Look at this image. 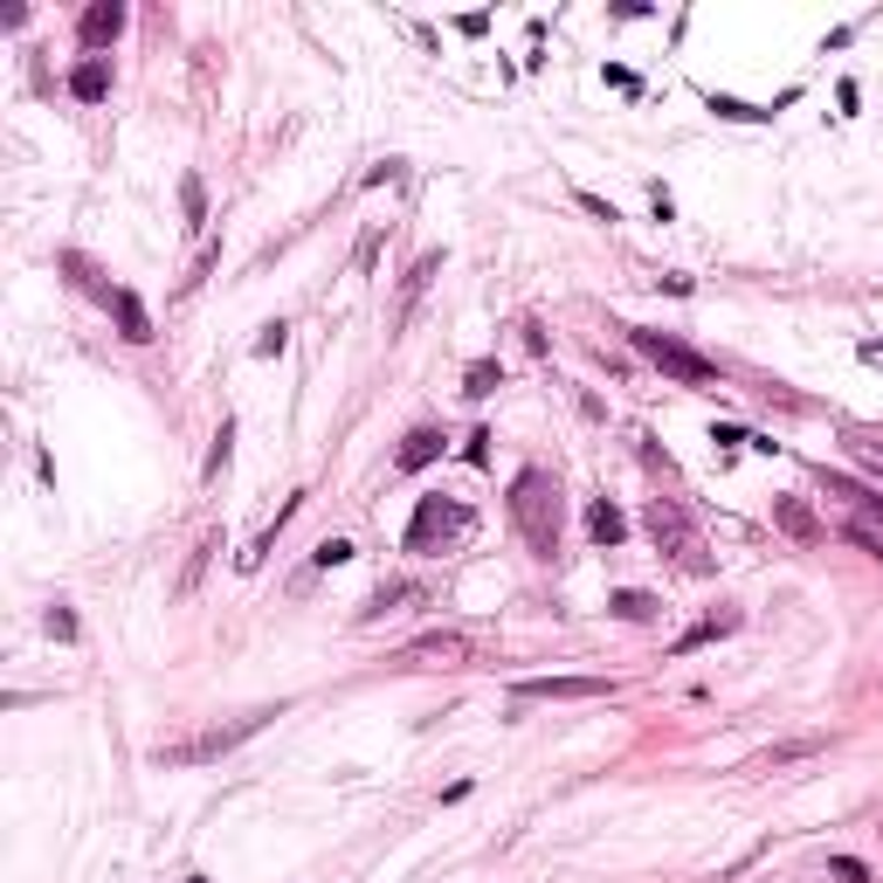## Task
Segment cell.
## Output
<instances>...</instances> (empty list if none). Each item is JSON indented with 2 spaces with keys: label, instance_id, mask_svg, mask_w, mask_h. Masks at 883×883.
<instances>
[{
  "label": "cell",
  "instance_id": "cell-3",
  "mask_svg": "<svg viewBox=\"0 0 883 883\" xmlns=\"http://www.w3.org/2000/svg\"><path fill=\"white\" fill-rule=\"evenodd\" d=\"M276 711L263 705V711H242L236 724H207V732H194V739H173V745H152V766H207V760H228L242 739H255L270 724Z\"/></svg>",
  "mask_w": 883,
  "mask_h": 883
},
{
  "label": "cell",
  "instance_id": "cell-27",
  "mask_svg": "<svg viewBox=\"0 0 883 883\" xmlns=\"http://www.w3.org/2000/svg\"><path fill=\"white\" fill-rule=\"evenodd\" d=\"M310 559H318V566H346V559H352V545H346V538H325Z\"/></svg>",
  "mask_w": 883,
  "mask_h": 883
},
{
  "label": "cell",
  "instance_id": "cell-17",
  "mask_svg": "<svg viewBox=\"0 0 883 883\" xmlns=\"http://www.w3.org/2000/svg\"><path fill=\"white\" fill-rule=\"evenodd\" d=\"M63 270H69V283H76V291H90V297H103V304L118 297L111 283H97V270H90V255H76V249H63Z\"/></svg>",
  "mask_w": 883,
  "mask_h": 883
},
{
  "label": "cell",
  "instance_id": "cell-9",
  "mask_svg": "<svg viewBox=\"0 0 883 883\" xmlns=\"http://www.w3.org/2000/svg\"><path fill=\"white\" fill-rule=\"evenodd\" d=\"M435 456H442V428H407L401 456H394V470H401V477H414V470H428Z\"/></svg>",
  "mask_w": 883,
  "mask_h": 883
},
{
  "label": "cell",
  "instance_id": "cell-30",
  "mask_svg": "<svg viewBox=\"0 0 883 883\" xmlns=\"http://www.w3.org/2000/svg\"><path fill=\"white\" fill-rule=\"evenodd\" d=\"M386 179H401V160H380V166L367 173V187H386Z\"/></svg>",
  "mask_w": 883,
  "mask_h": 883
},
{
  "label": "cell",
  "instance_id": "cell-24",
  "mask_svg": "<svg viewBox=\"0 0 883 883\" xmlns=\"http://www.w3.org/2000/svg\"><path fill=\"white\" fill-rule=\"evenodd\" d=\"M42 629H48V635H56V642H76V614H69L63 601H56V608H48V614H42Z\"/></svg>",
  "mask_w": 883,
  "mask_h": 883
},
{
  "label": "cell",
  "instance_id": "cell-23",
  "mask_svg": "<svg viewBox=\"0 0 883 883\" xmlns=\"http://www.w3.org/2000/svg\"><path fill=\"white\" fill-rule=\"evenodd\" d=\"M711 111H718V118H739V124H752V118H773V111H760V103H739V97H711Z\"/></svg>",
  "mask_w": 883,
  "mask_h": 883
},
{
  "label": "cell",
  "instance_id": "cell-22",
  "mask_svg": "<svg viewBox=\"0 0 883 883\" xmlns=\"http://www.w3.org/2000/svg\"><path fill=\"white\" fill-rule=\"evenodd\" d=\"M283 346H291V325H263V339H255V359H283Z\"/></svg>",
  "mask_w": 883,
  "mask_h": 883
},
{
  "label": "cell",
  "instance_id": "cell-5",
  "mask_svg": "<svg viewBox=\"0 0 883 883\" xmlns=\"http://www.w3.org/2000/svg\"><path fill=\"white\" fill-rule=\"evenodd\" d=\"M470 532V511H462L456 498H422L407 517V553H435V545H449Z\"/></svg>",
  "mask_w": 883,
  "mask_h": 883
},
{
  "label": "cell",
  "instance_id": "cell-13",
  "mask_svg": "<svg viewBox=\"0 0 883 883\" xmlns=\"http://www.w3.org/2000/svg\"><path fill=\"white\" fill-rule=\"evenodd\" d=\"M587 538H593V545H621V538H629V517H621L608 498H593V511H587Z\"/></svg>",
  "mask_w": 883,
  "mask_h": 883
},
{
  "label": "cell",
  "instance_id": "cell-11",
  "mask_svg": "<svg viewBox=\"0 0 883 883\" xmlns=\"http://www.w3.org/2000/svg\"><path fill=\"white\" fill-rule=\"evenodd\" d=\"M773 517H781V532H787V538H800V545H815V538H821V517H815L808 504H800V498H781V504H773Z\"/></svg>",
  "mask_w": 883,
  "mask_h": 883
},
{
  "label": "cell",
  "instance_id": "cell-14",
  "mask_svg": "<svg viewBox=\"0 0 883 883\" xmlns=\"http://www.w3.org/2000/svg\"><path fill=\"white\" fill-rule=\"evenodd\" d=\"M732 629H739V608H724V614H705L697 629H684V635H677V656H690V648H705V642L732 635Z\"/></svg>",
  "mask_w": 883,
  "mask_h": 883
},
{
  "label": "cell",
  "instance_id": "cell-10",
  "mask_svg": "<svg viewBox=\"0 0 883 883\" xmlns=\"http://www.w3.org/2000/svg\"><path fill=\"white\" fill-rule=\"evenodd\" d=\"M111 310H118V331H124V339H132V346H152V310H145L132 291H118Z\"/></svg>",
  "mask_w": 883,
  "mask_h": 883
},
{
  "label": "cell",
  "instance_id": "cell-4",
  "mask_svg": "<svg viewBox=\"0 0 883 883\" xmlns=\"http://www.w3.org/2000/svg\"><path fill=\"white\" fill-rule=\"evenodd\" d=\"M629 346L648 359L656 373H669L677 386H718V367L697 346H684L677 331H648V325H629Z\"/></svg>",
  "mask_w": 883,
  "mask_h": 883
},
{
  "label": "cell",
  "instance_id": "cell-8",
  "mask_svg": "<svg viewBox=\"0 0 883 883\" xmlns=\"http://www.w3.org/2000/svg\"><path fill=\"white\" fill-rule=\"evenodd\" d=\"M69 97H76V103H103V97H111V63H103V56L76 63V69H69Z\"/></svg>",
  "mask_w": 883,
  "mask_h": 883
},
{
  "label": "cell",
  "instance_id": "cell-21",
  "mask_svg": "<svg viewBox=\"0 0 883 883\" xmlns=\"http://www.w3.org/2000/svg\"><path fill=\"white\" fill-rule=\"evenodd\" d=\"M228 456H236V422H221V428H215V449H207V477H221V470H228Z\"/></svg>",
  "mask_w": 883,
  "mask_h": 883
},
{
  "label": "cell",
  "instance_id": "cell-20",
  "mask_svg": "<svg viewBox=\"0 0 883 883\" xmlns=\"http://www.w3.org/2000/svg\"><path fill=\"white\" fill-rule=\"evenodd\" d=\"M179 207H187V228H200V221H207V187H200V173L179 179Z\"/></svg>",
  "mask_w": 883,
  "mask_h": 883
},
{
  "label": "cell",
  "instance_id": "cell-25",
  "mask_svg": "<svg viewBox=\"0 0 883 883\" xmlns=\"http://www.w3.org/2000/svg\"><path fill=\"white\" fill-rule=\"evenodd\" d=\"M842 538H855L863 553H876V559H883V532H876V525H863V517H849V525H842Z\"/></svg>",
  "mask_w": 883,
  "mask_h": 883
},
{
  "label": "cell",
  "instance_id": "cell-19",
  "mask_svg": "<svg viewBox=\"0 0 883 883\" xmlns=\"http://www.w3.org/2000/svg\"><path fill=\"white\" fill-rule=\"evenodd\" d=\"M815 752H821V739H787V745H773V752H766L760 766L773 773V766H794V760H815Z\"/></svg>",
  "mask_w": 883,
  "mask_h": 883
},
{
  "label": "cell",
  "instance_id": "cell-15",
  "mask_svg": "<svg viewBox=\"0 0 883 883\" xmlns=\"http://www.w3.org/2000/svg\"><path fill=\"white\" fill-rule=\"evenodd\" d=\"M435 270H442V255L428 249V255H422V263H414V270L401 276V325L414 318V304H422V291H428V283H435Z\"/></svg>",
  "mask_w": 883,
  "mask_h": 883
},
{
  "label": "cell",
  "instance_id": "cell-1",
  "mask_svg": "<svg viewBox=\"0 0 883 883\" xmlns=\"http://www.w3.org/2000/svg\"><path fill=\"white\" fill-rule=\"evenodd\" d=\"M511 525H517V538H525L538 559L559 553V477L553 470H517V483H511Z\"/></svg>",
  "mask_w": 883,
  "mask_h": 883
},
{
  "label": "cell",
  "instance_id": "cell-7",
  "mask_svg": "<svg viewBox=\"0 0 883 883\" xmlns=\"http://www.w3.org/2000/svg\"><path fill=\"white\" fill-rule=\"evenodd\" d=\"M76 35H84V48H111L124 35V0H90V8L76 14Z\"/></svg>",
  "mask_w": 883,
  "mask_h": 883
},
{
  "label": "cell",
  "instance_id": "cell-29",
  "mask_svg": "<svg viewBox=\"0 0 883 883\" xmlns=\"http://www.w3.org/2000/svg\"><path fill=\"white\" fill-rule=\"evenodd\" d=\"M580 207H587L593 221H621V215H614V200H601V194H580Z\"/></svg>",
  "mask_w": 883,
  "mask_h": 883
},
{
  "label": "cell",
  "instance_id": "cell-28",
  "mask_svg": "<svg viewBox=\"0 0 883 883\" xmlns=\"http://www.w3.org/2000/svg\"><path fill=\"white\" fill-rule=\"evenodd\" d=\"M373 255H380V228H367V236H359V276L373 270Z\"/></svg>",
  "mask_w": 883,
  "mask_h": 883
},
{
  "label": "cell",
  "instance_id": "cell-16",
  "mask_svg": "<svg viewBox=\"0 0 883 883\" xmlns=\"http://www.w3.org/2000/svg\"><path fill=\"white\" fill-rule=\"evenodd\" d=\"M608 608L621 614V621H656V593H642V587H621V593H608Z\"/></svg>",
  "mask_w": 883,
  "mask_h": 883
},
{
  "label": "cell",
  "instance_id": "cell-18",
  "mask_svg": "<svg viewBox=\"0 0 883 883\" xmlns=\"http://www.w3.org/2000/svg\"><path fill=\"white\" fill-rule=\"evenodd\" d=\"M498 386H504V373H498V359H477V367L462 373V394H470V401H490V394H498Z\"/></svg>",
  "mask_w": 883,
  "mask_h": 883
},
{
  "label": "cell",
  "instance_id": "cell-12",
  "mask_svg": "<svg viewBox=\"0 0 883 883\" xmlns=\"http://www.w3.org/2000/svg\"><path fill=\"white\" fill-rule=\"evenodd\" d=\"M407 663H470V642L462 635H422L407 648Z\"/></svg>",
  "mask_w": 883,
  "mask_h": 883
},
{
  "label": "cell",
  "instance_id": "cell-2",
  "mask_svg": "<svg viewBox=\"0 0 883 883\" xmlns=\"http://www.w3.org/2000/svg\"><path fill=\"white\" fill-rule=\"evenodd\" d=\"M642 525H648V538H656V545H663L669 559L684 566V574H697V580H705L711 566H718V559H711V545H705V532L690 525V511H684L677 498H648V511H642Z\"/></svg>",
  "mask_w": 883,
  "mask_h": 883
},
{
  "label": "cell",
  "instance_id": "cell-26",
  "mask_svg": "<svg viewBox=\"0 0 883 883\" xmlns=\"http://www.w3.org/2000/svg\"><path fill=\"white\" fill-rule=\"evenodd\" d=\"M828 876H836V883H870V870L855 863V855H836V863H828Z\"/></svg>",
  "mask_w": 883,
  "mask_h": 883
},
{
  "label": "cell",
  "instance_id": "cell-6",
  "mask_svg": "<svg viewBox=\"0 0 883 883\" xmlns=\"http://www.w3.org/2000/svg\"><path fill=\"white\" fill-rule=\"evenodd\" d=\"M517 697H545V705H580V697H614V677H517Z\"/></svg>",
  "mask_w": 883,
  "mask_h": 883
}]
</instances>
